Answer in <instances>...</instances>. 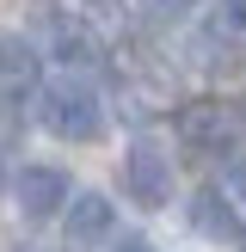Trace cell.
I'll return each mask as SVG.
<instances>
[{
  "mask_svg": "<svg viewBox=\"0 0 246 252\" xmlns=\"http://www.w3.org/2000/svg\"><path fill=\"white\" fill-rule=\"evenodd\" d=\"M43 123L62 142H98L105 135V105H98V86L80 74H62L43 86Z\"/></svg>",
  "mask_w": 246,
  "mask_h": 252,
  "instance_id": "6da1fadb",
  "label": "cell"
},
{
  "mask_svg": "<svg viewBox=\"0 0 246 252\" xmlns=\"http://www.w3.org/2000/svg\"><path fill=\"white\" fill-rule=\"evenodd\" d=\"M123 191L142 209H166L172 203V148L160 135H135L123 154Z\"/></svg>",
  "mask_w": 246,
  "mask_h": 252,
  "instance_id": "7a4b0ae2",
  "label": "cell"
},
{
  "mask_svg": "<svg viewBox=\"0 0 246 252\" xmlns=\"http://www.w3.org/2000/svg\"><path fill=\"white\" fill-rule=\"evenodd\" d=\"M12 197H19V216L25 221H49V216H62V203L74 197V185H68L62 166L31 160V166H19V179H12Z\"/></svg>",
  "mask_w": 246,
  "mask_h": 252,
  "instance_id": "3957f363",
  "label": "cell"
},
{
  "mask_svg": "<svg viewBox=\"0 0 246 252\" xmlns=\"http://www.w3.org/2000/svg\"><path fill=\"white\" fill-rule=\"evenodd\" d=\"M62 209H68V216H62L68 252H92V246H105V240H111V228H117V209H111V197H98V191L68 197Z\"/></svg>",
  "mask_w": 246,
  "mask_h": 252,
  "instance_id": "277c9868",
  "label": "cell"
},
{
  "mask_svg": "<svg viewBox=\"0 0 246 252\" xmlns=\"http://www.w3.org/2000/svg\"><path fill=\"white\" fill-rule=\"evenodd\" d=\"M179 135L197 148V154H234L240 142V117L228 105H184L179 111Z\"/></svg>",
  "mask_w": 246,
  "mask_h": 252,
  "instance_id": "5b68a950",
  "label": "cell"
},
{
  "mask_svg": "<svg viewBox=\"0 0 246 252\" xmlns=\"http://www.w3.org/2000/svg\"><path fill=\"white\" fill-rule=\"evenodd\" d=\"M37 74H43V56L25 31H0V86L6 93H31Z\"/></svg>",
  "mask_w": 246,
  "mask_h": 252,
  "instance_id": "8992f818",
  "label": "cell"
},
{
  "mask_svg": "<svg viewBox=\"0 0 246 252\" xmlns=\"http://www.w3.org/2000/svg\"><path fill=\"white\" fill-rule=\"evenodd\" d=\"M191 228L203 234V240H215V246H240V216H234V203L215 185L191 197Z\"/></svg>",
  "mask_w": 246,
  "mask_h": 252,
  "instance_id": "52a82bcc",
  "label": "cell"
},
{
  "mask_svg": "<svg viewBox=\"0 0 246 252\" xmlns=\"http://www.w3.org/2000/svg\"><path fill=\"white\" fill-rule=\"evenodd\" d=\"M197 62H203V74H234L240 68V43L221 37V31H209L203 43H197Z\"/></svg>",
  "mask_w": 246,
  "mask_h": 252,
  "instance_id": "ba28073f",
  "label": "cell"
},
{
  "mask_svg": "<svg viewBox=\"0 0 246 252\" xmlns=\"http://www.w3.org/2000/svg\"><path fill=\"white\" fill-rule=\"evenodd\" d=\"M135 12H142L148 25H184V19H197V0H135Z\"/></svg>",
  "mask_w": 246,
  "mask_h": 252,
  "instance_id": "9c48e42d",
  "label": "cell"
},
{
  "mask_svg": "<svg viewBox=\"0 0 246 252\" xmlns=\"http://www.w3.org/2000/svg\"><path fill=\"white\" fill-rule=\"evenodd\" d=\"M56 49L68 62H86V56H92V31H86L80 19H56Z\"/></svg>",
  "mask_w": 246,
  "mask_h": 252,
  "instance_id": "30bf717a",
  "label": "cell"
},
{
  "mask_svg": "<svg viewBox=\"0 0 246 252\" xmlns=\"http://www.w3.org/2000/svg\"><path fill=\"white\" fill-rule=\"evenodd\" d=\"M221 185H228V203H234V216H246V154H234L228 160V172H221Z\"/></svg>",
  "mask_w": 246,
  "mask_h": 252,
  "instance_id": "8fae6325",
  "label": "cell"
},
{
  "mask_svg": "<svg viewBox=\"0 0 246 252\" xmlns=\"http://www.w3.org/2000/svg\"><path fill=\"white\" fill-rule=\"evenodd\" d=\"M221 12H228V25H240V31H246V0H221Z\"/></svg>",
  "mask_w": 246,
  "mask_h": 252,
  "instance_id": "7c38bea8",
  "label": "cell"
},
{
  "mask_svg": "<svg viewBox=\"0 0 246 252\" xmlns=\"http://www.w3.org/2000/svg\"><path fill=\"white\" fill-rule=\"evenodd\" d=\"M117 252H154V246H148L142 234H123V240H117Z\"/></svg>",
  "mask_w": 246,
  "mask_h": 252,
  "instance_id": "4fadbf2b",
  "label": "cell"
}]
</instances>
